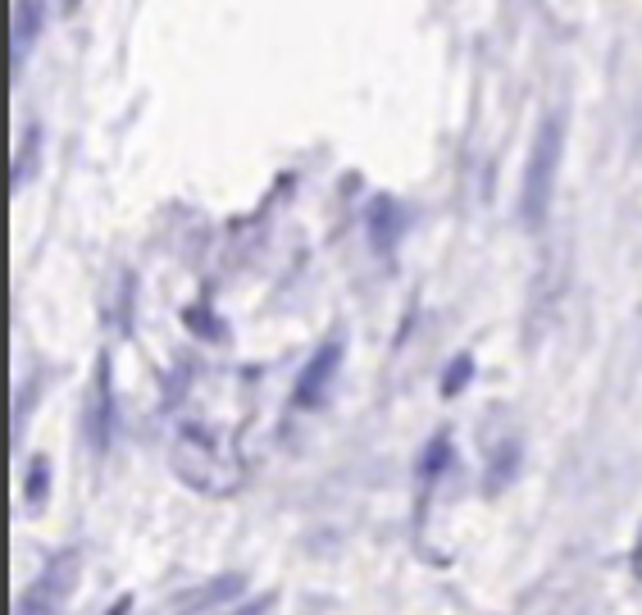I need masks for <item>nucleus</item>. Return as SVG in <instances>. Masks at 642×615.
Here are the masks:
<instances>
[{
    "label": "nucleus",
    "mask_w": 642,
    "mask_h": 615,
    "mask_svg": "<svg viewBox=\"0 0 642 615\" xmlns=\"http://www.w3.org/2000/svg\"><path fill=\"white\" fill-rule=\"evenodd\" d=\"M274 611V593H265V597H256V602H246V606H237L233 615H269Z\"/></svg>",
    "instance_id": "ddd939ff"
},
{
    "label": "nucleus",
    "mask_w": 642,
    "mask_h": 615,
    "mask_svg": "<svg viewBox=\"0 0 642 615\" xmlns=\"http://www.w3.org/2000/svg\"><path fill=\"white\" fill-rule=\"evenodd\" d=\"M41 28V0H14V69L28 56V41H37Z\"/></svg>",
    "instance_id": "6e6552de"
},
{
    "label": "nucleus",
    "mask_w": 642,
    "mask_h": 615,
    "mask_svg": "<svg viewBox=\"0 0 642 615\" xmlns=\"http://www.w3.org/2000/svg\"><path fill=\"white\" fill-rule=\"evenodd\" d=\"M128 611H132V593H124V597L110 606V615H128Z\"/></svg>",
    "instance_id": "2eb2a0df"
},
{
    "label": "nucleus",
    "mask_w": 642,
    "mask_h": 615,
    "mask_svg": "<svg viewBox=\"0 0 642 615\" xmlns=\"http://www.w3.org/2000/svg\"><path fill=\"white\" fill-rule=\"evenodd\" d=\"M73 584H78V552H56L46 561V571L32 579V588L19 597L14 615H65Z\"/></svg>",
    "instance_id": "7ed1b4c3"
},
{
    "label": "nucleus",
    "mask_w": 642,
    "mask_h": 615,
    "mask_svg": "<svg viewBox=\"0 0 642 615\" xmlns=\"http://www.w3.org/2000/svg\"><path fill=\"white\" fill-rule=\"evenodd\" d=\"M174 475L206 497H228L241 484V465L219 443L215 429H206V424H182L174 438Z\"/></svg>",
    "instance_id": "f257e3e1"
},
{
    "label": "nucleus",
    "mask_w": 642,
    "mask_h": 615,
    "mask_svg": "<svg viewBox=\"0 0 642 615\" xmlns=\"http://www.w3.org/2000/svg\"><path fill=\"white\" fill-rule=\"evenodd\" d=\"M629 565H633V575L642 579V525H638V543H633V556H629Z\"/></svg>",
    "instance_id": "4468645a"
},
{
    "label": "nucleus",
    "mask_w": 642,
    "mask_h": 615,
    "mask_svg": "<svg viewBox=\"0 0 642 615\" xmlns=\"http://www.w3.org/2000/svg\"><path fill=\"white\" fill-rule=\"evenodd\" d=\"M87 438L91 452L106 456L110 438H115V388H110V356L96 360V384H91V401H87Z\"/></svg>",
    "instance_id": "39448f33"
},
{
    "label": "nucleus",
    "mask_w": 642,
    "mask_h": 615,
    "mask_svg": "<svg viewBox=\"0 0 642 615\" xmlns=\"http://www.w3.org/2000/svg\"><path fill=\"white\" fill-rule=\"evenodd\" d=\"M447 465H452V438H447V434H437V438L424 447L419 475H424V479H437V475H442V469H447Z\"/></svg>",
    "instance_id": "9d476101"
},
{
    "label": "nucleus",
    "mask_w": 642,
    "mask_h": 615,
    "mask_svg": "<svg viewBox=\"0 0 642 615\" xmlns=\"http://www.w3.org/2000/svg\"><path fill=\"white\" fill-rule=\"evenodd\" d=\"M342 356H347L342 338H328V343L306 360V369L296 374V388H292V406H296V410H315V406H324V397H328V388H333V378H337V369H342Z\"/></svg>",
    "instance_id": "20e7f679"
},
{
    "label": "nucleus",
    "mask_w": 642,
    "mask_h": 615,
    "mask_svg": "<svg viewBox=\"0 0 642 615\" xmlns=\"http://www.w3.org/2000/svg\"><path fill=\"white\" fill-rule=\"evenodd\" d=\"M182 319H187V328H191V334H201V338H219V324H215L210 315H201V310H196V306H191V310H187Z\"/></svg>",
    "instance_id": "f8f14e48"
},
{
    "label": "nucleus",
    "mask_w": 642,
    "mask_h": 615,
    "mask_svg": "<svg viewBox=\"0 0 642 615\" xmlns=\"http://www.w3.org/2000/svg\"><path fill=\"white\" fill-rule=\"evenodd\" d=\"M565 156V119L552 115L542 119L533 151H529V169H524V187H520V215L529 228H537L552 210V187H556V169Z\"/></svg>",
    "instance_id": "f03ea898"
},
{
    "label": "nucleus",
    "mask_w": 642,
    "mask_h": 615,
    "mask_svg": "<svg viewBox=\"0 0 642 615\" xmlns=\"http://www.w3.org/2000/svg\"><path fill=\"white\" fill-rule=\"evenodd\" d=\"M23 497H28V510H46L51 502V460L41 452L28 460V479H23Z\"/></svg>",
    "instance_id": "1a4fd4ad"
},
{
    "label": "nucleus",
    "mask_w": 642,
    "mask_h": 615,
    "mask_svg": "<svg viewBox=\"0 0 642 615\" xmlns=\"http://www.w3.org/2000/svg\"><path fill=\"white\" fill-rule=\"evenodd\" d=\"M241 588H246V579H241V575H224V579H215V584H206L201 593H191V597H187V615L219 611V606H228L233 597H241Z\"/></svg>",
    "instance_id": "0eeeda50"
},
{
    "label": "nucleus",
    "mask_w": 642,
    "mask_h": 615,
    "mask_svg": "<svg viewBox=\"0 0 642 615\" xmlns=\"http://www.w3.org/2000/svg\"><path fill=\"white\" fill-rule=\"evenodd\" d=\"M470 378H474V360H470V356H456V360L447 365V374H442V397H461Z\"/></svg>",
    "instance_id": "9b49d317"
},
{
    "label": "nucleus",
    "mask_w": 642,
    "mask_h": 615,
    "mask_svg": "<svg viewBox=\"0 0 642 615\" xmlns=\"http://www.w3.org/2000/svg\"><path fill=\"white\" fill-rule=\"evenodd\" d=\"M78 6H82V0H65V10H69V14H73V10H78Z\"/></svg>",
    "instance_id": "dca6fc26"
},
{
    "label": "nucleus",
    "mask_w": 642,
    "mask_h": 615,
    "mask_svg": "<svg viewBox=\"0 0 642 615\" xmlns=\"http://www.w3.org/2000/svg\"><path fill=\"white\" fill-rule=\"evenodd\" d=\"M402 228H406V215L402 206L392 201V197H374L369 210H365V232H369V247L374 251H392L402 238Z\"/></svg>",
    "instance_id": "423d86ee"
}]
</instances>
